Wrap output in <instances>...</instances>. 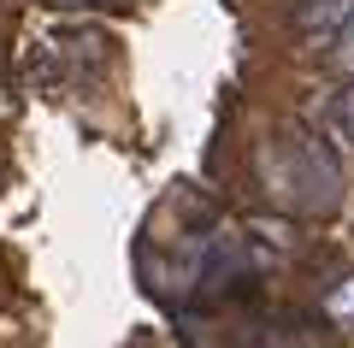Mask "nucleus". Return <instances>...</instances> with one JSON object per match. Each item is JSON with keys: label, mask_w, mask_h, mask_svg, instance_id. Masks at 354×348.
<instances>
[{"label": "nucleus", "mask_w": 354, "mask_h": 348, "mask_svg": "<svg viewBox=\"0 0 354 348\" xmlns=\"http://www.w3.org/2000/svg\"><path fill=\"white\" fill-rule=\"evenodd\" d=\"M53 6H101V0H53Z\"/></svg>", "instance_id": "4"}, {"label": "nucleus", "mask_w": 354, "mask_h": 348, "mask_svg": "<svg viewBox=\"0 0 354 348\" xmlns=\"http://www.w3.org/2000/svg\"><path fill=\"white\" fill-rule=\"evenodd\" d=\"M260 172H266V189L295 212H330L337 207V165L319 142L295 136V142H266L260 154Z\"/></svg>", "instance_id": "1"}, {"label": "nucleus", "mask_w": 354, "mask_h": 348, "mask_svg": "<svg viewBox=\"0 0 354 348\" xmlns=\"http://www.w3.org/2000/svg\"><path fill=\"white\" fill-rule=\"evenodd\" d=\"M337 125H342V130H348V136H354V89H348V95L337 100Z\"/></svg>", "instance_id": "2"}, {"label": "nucleus", "mask_w": 354, "mask_h": 348, "mask_svg": "<svg viewBox=\"0 0 354 348\" xmlns=\"http://www.w3.org/2000/svg\"><path fill=\"white\" fill-rule=\"evenodd\" d=\"M342 59H348V71H354V6H348V24H342Z\"/></svg>", "instance_id": "3"}]
</instances>
